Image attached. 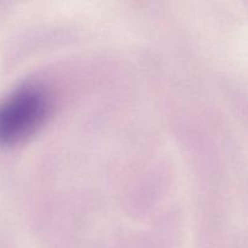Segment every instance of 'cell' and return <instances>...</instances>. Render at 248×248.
I'll list each match as a JSON object with an SVG mask.
<instances>
[{"label": "cell", "mask_w": 248, "mask_h": 248, "mask_svg": "<svg viewBox=\"0 0 248 248\" xmlns=\"http://www.w3.org/2000/svg\"><path fill=\"white\" fill-rule=\"evenodd\" d=\"M48 98L36 86L19 87L0 103V143L15 144L31 136L45 120Z\"/></svg>", "instance_id": "cell-1"}]
</instances>
